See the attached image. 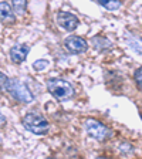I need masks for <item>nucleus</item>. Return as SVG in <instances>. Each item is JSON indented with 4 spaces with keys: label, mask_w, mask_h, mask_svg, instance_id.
<instances>
[{
    "label": "nucleus",
    "mask_w": 142,
    "mask_h": 159,
    "mask_svg": "<svg viewBox=\"0 0 142 159\" xmlns=\"http://www.w3.org/2000/svg\"><path fill=\"white\" fill-rule=\"evenodd\" d=\"M47 89L58 101H68L76 94L73 84L63 78H50L47 81Z\"/></svg>",
    "instance_id": "nucleus-1"
},
{
    "label": "nucleus",
    "mask_w": 142,
    "mask_h": 159,
    "mask_svg": "<svg viewBox=\"0 0 142 159\" xmlns=\"http://www.w3.org/2000/svg\"><path fill=\"white\" fill-rule=\"evenodd\" d=\"M23 126L34 135H46L50 129V124L41 114L31 111L23 116Z\"/></svg>",
    "instance_id": "nucleus-2"
},
{
    "label": "nucleus",
    "mask_w": 142,
    "mask_h": 159,
    "mask_svg": "<svg viewBox=\"0 0 142 159\" xmlns=\"http://www.w3.org/2000/svg\"><path fill=\"white\" fill-rule=\"evenodd\" d=\"M7 93L13 97L16 101L21 104H30L33 102V94L31 91L29 89V87L23 83V81H20L17 78H10L9 80V85H7Z\"/></svg>",
    "instance_id": "nucleus-3"
},
{
    "label": "nucleus",
    "mask_w": 142,
    "mask_h": 159,
    "mask_svg": "<svg viewBox=\"0 0 142 159\" xmlns=\"http://www.w3.org/2000/svg\"><path fill=\"white\" fill-rule=\"evenodd\" d=\"M85 131L93 139H97L99 142L107 141L112 136V131L105 126L104 124H101L97 119H87L85 121Z\"/></svg>",
    "instance_id": "nucleus-4"
},
{
    "label": "nucleus",
    "mask_w": 142,
    "mask_h": 159,
    "mask_svg": "<svg viewBox=\"0 0 142 159\" xmlns=\"http://www.w3.org/2000/svg\"><path fill=\"white\" fill-rule=\"evenodd\" d=\"M64 47L73 54H83L88 50V43L85 41V39L73 34L64 40Z\"/></svg>",
    "instance_id": "nucleus-5"
},
{
    "label": "nucleus",
    "mask_w": 142,
    "mask_h": 159,
    "mask_svg": "<svg viewBox=\"0 0 142 159\" xmlns=\"http://www.w3.org/2000/svg\"><path fill=\"white\" fill-rule=\"evenodd\" d=\"M56 19H57L58 26L63 27V29L67 30V31H74L80 24L78 17L74 16L73 13H68V11H58Z\"/></svg>",
    "instance_id": "nucleus-6"
},
{
    "label": "nucleus",
    "mask_w": 142,
    "mask_h": 159,
    "mask_svg": "<svg viewBox=\"0 0 142 159\" xmlns=\"http://www.w3.org/2000/svg\"><path fill=\"white\" fill-rule=\"evenodd\" d=\"M29 53H30V47L27 46V44H16V46H13L10 48L9 56H10L11 63L20 64L27 58Z\"/></svg>",
    "instance_id": "nucleus-7"
},
{
    "label": "nucleus",
    "mask_w": 142,
    "mask_h": 159,
    "mask_svg": "<svg viewBox=\"0 0 142 159\" xmlns=\"http://www.w3.org/2000/svg\"><path fill=\"white\" fill-rule=\"evenodd\" d=\"M14 21H16V13L13 7H10V4L6 2H0V23L11 26Z\"/></svg>",
    "instance_id": "nucleus-8"
},
{
    "label": "nucleus",
    "mask_w": 142,
    "mask_h": 159,
    "mask_svg": "<svg viewBox=\"0 0 142 159\" xmlns=\"http://www.w3.org/2000/svg\"><path fill=\"white\" fill-rule=\"evenodd\" d=\"M125 40H126V43H128V46L131 47L134 51H136L138 54H141L142 56V39L141 37L135 36L134 33L126 31L125 33Z\"/></svg>",
    "instance_id": "nucleus-9"
},
{
    "label": "nucleus",
    "mask_w": 142,
    "mask_h": 159,
    "mask_svg": "<svg viewBox=\"0 0 142 159\" xmlns=\"http://www.w3.org/2000/svg\"><path fill=\"white\" fill-rule=\"evenodd\" d=\"M91 43H93L94 48H95V50H99V51H104V50H107V48H111V46H112L109 40L104 39V37H101V36L93 37Z\"/></svg>",
    "instance_id": "nucleus-10"
},
{
    "label": "nucleus",
    "mask_w": 142,
    "mask_h": 159,
    "mask_svg": "<svg viewBox=\"0 0 142 159\" xmlns=\"http://www.w3.org/2000/svg\"><path fill=\"white\" fill-rule=\"evenodd\" d=\"M95 2L98 4H101L105 10H109V11H115V10H119L122 7L121 0H95Z\"/></svg>",
    "instance_id": "nucleus-11"
},
{
    "label": "nucleus",
    "mask_w": 142,
    "mask_h": 159,
    "mask_svg": "<svg viewBox=\"0 0 142 159\" xmlns=\"http://www.w3.org/2000/svg\"><path fill=\"white\" fill-rule=\"evenodd\" d=\"M11 6H13L14 13L23 16L27 9V0H11Z\"/></svg>",
    "instance_id": "nucleus-12"
},
{
    "label": "nucleus",
    "mask_w": 142,
    "mask_h": 159,
    "mask_svg": "<svg viewBox=\"0 0 142 159\" xmlns=\"http://www.w3.org/2000/svg\"><path fill=\"white\" fill-rule=\"evenodd\" d=\"M48 66H50L48 60H37V61L33 63V68L36 70V71H43V70H46Z\"/></svg>",
    "instance_id": "nucleus-13"
},
{
    "label": "nucleus",
    "mask_w": 142,
    "mask_h": 159,
    "mask_svg": "<svg viewBox=\"0 0 142 159\" xmlns=\"http://www.w3.org/2000/svg\"><path fill=\"white\" fill-rule=\"evenodd\" d=\"M134 80H135V84H136V87H138V89L142 93V67H139V68L135 71Z\"/></svg>",
    "instance_id": "nucleus-14"
},
{
    "label": "nucleus",
    "mask_w": 142,
    "mask_h": 159,
    "mask_svg": "<svg viewBox=\"0 0 142 159\" xmlns=\"http://www.w3.org/2000/svg\"><path fill=\"white\" fill-rule=\"evenodd\" d=\"M9 77L6 74H3L0 71V93H3V91H7V85H9Z\"/></svg>",
    "instance_id": "nucleus-15"
},
{
    "label": "nucleus",
    "mask_w": 142,
    "mask_h": 159,
    "mask_svg": "<svg viewBox=\"0 0 142 159\" xmlns=\"http://www.w3.org/2000/svg\"><path fill=\"white\" fill-rule=\"evenodd\" d=\"M6 122H7V121H6V116L0 112V128H3V126L6 125Z\"/></svg>",
    "instance_id": "nucleus-16"
},
{
    "label": "nucleus",
    "mask_w": 142,
    "mask_h": 159,
    "mask_svg": "<svg viewBox=\"0 0 142 159\" xmlns=\"http://www.w3.org/2000/svg\"><path fill=\"white\" fill-rule=\"evenodd\" d=\"M141 119H142V112H141Z\"/></svg>",
    "instance_id": "nucleus-17"
}]
</instances>
